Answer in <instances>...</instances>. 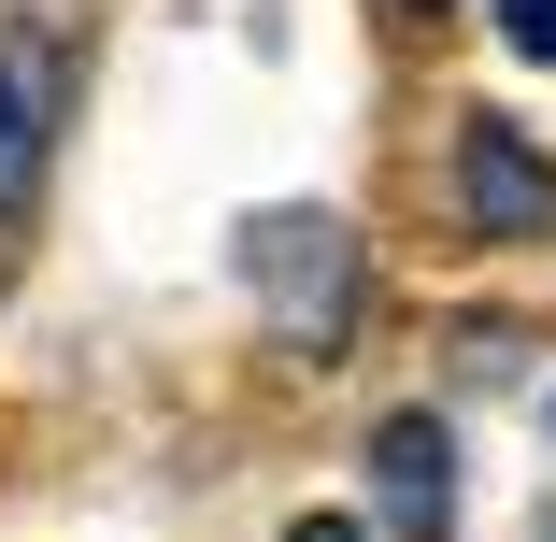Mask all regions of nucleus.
<instances>
[{
    "label": "nucleus",
    "instance_id": "423d86ee",
    "mask_svg": "<svg viewBox=\"0 0 556 542\" xmlns=\"http://www.w3.org/2000/svg\"><path fill=\"white\" fill-rule=\"evenodd\" d=\"M286 542H371V528H357V514H300Z\"/></svg>",
    "mask_w": 556,
    "mask_h": 542
},
{
    "label": "nucleus",
    "instance_id": "f03ea898",
    "mask_svg": "<svg viewBox=\"0 0 556 542\" xmlns=\"http://www.w3.org/2000/svg\"><path fill=\"white\" fill-rule=\"evenodd\" d=\"M371 500L400 542H442L457 528V443H442V414H386L371 428Z\"/></svg>",
    "mask_w": 556,
    "mask_h": 542
},
{
    "label": "nucleus",
    "instance_id": "39448f33",
    "mask_svg": "<svg viewBox=\"0 0 556 542\" xmlns=\"http://www.w3.org/2000/svg\"><path fill=\"white\" fill-rule=\"evenodd\" d=\"M500 29H514V58H542V72H556V0H500Z\"/></svg>",
    "mask_w": 556,
    "mask_h": 542
},
{
    "label": "nucleus",
    "instance_id": "20e7f679",
    "mask_svg": "<svg viewBox=\"0 0 556 542\" xmlns=\"http://www.w3.org/2000/svg\"><path fill=\"white\" fill-rule=\"evenodd\" d=\"M43 143H58V58H43V43H0V229L29 214Z\"/></svg>",
    "mask_w": 556,
    "mask_h": 542
},
{
    "label": "nucleus",
    "instance_id": "f257e3e1",
    "mask_svg": "<svg viewBox=\"0 0 556 542\" xmlns=\"http://www.w3.org/2000/svg\"><path fill=\"white\" fill-rule=\"evenodd\" d=\"M457 200L485 243H556V157L514 129V115H471L457 129Z\"/></svg>",
    "mask_w": 556,
    "mask_h": 542
},
{
    "label": "nucleus",
    "instance_id": "7ed1b4c3",
    "mask_svg": "<svg viewBox=\"0 0 556 542\" xmlns=\"http://www.w3.org/2000/svg\"><path fill=\"white\" fill-rule=\"evenodd\" d=\"M243 272L300 314V343H328V329H343V229H328V214H271V229L243 243Z\"/></svg>",
    "mask_w": 556,
    "mask_h": 542
}]
</instances>
